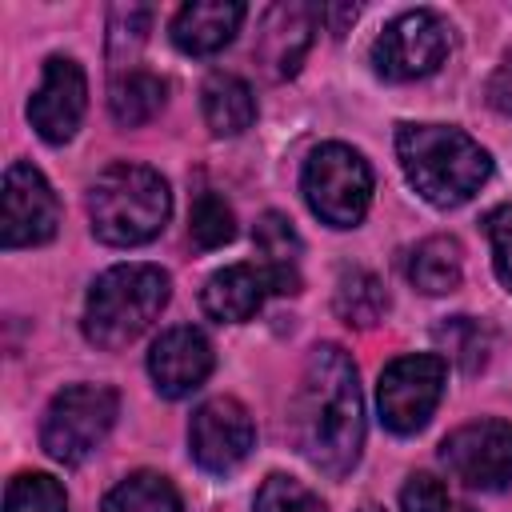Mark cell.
<instances>
[{
  "instance_id": "6da1fadb",
  "label": "cell",
  "mask_w": 512,
  "mask_h": 512,
  "mask_svg": "<svg viewBox=\"0 0 512 512\" xmlns=\"http://www.w3.org/2000/svg\"><path fill=\"white\" fill-rule=\"evenodd\" d=\"M292 440L324 476H348L364 448V400L356 364L340 344H316L292 396Z\"/></svg>"
},
{
  "instance_id": "7a4b0ae2",
  "label": "cell",
  "mask_w": 512,
  "mask_h": 512,
  "mask_svg": "<svg viewBox=\"0 0 512 512\" xmlns=\"http://www.w3.org/2000/svg\"><path fill=\"white\" fill-rule=\"evenodd\" d=\"M396 156L408 184L436 208L472 200L492 176V156L452 124H400Z\"/></svg>"
},
{
  "instance_id": "3957f363",
  "label": "cell",
  "mask_w": 512,
  "mask_h": 512,
  "mask_svg": "<svg viewBox=\"0 0 512 512\" xmlns=\"http://www.w3.org/2000/svg\"><path fill=\"white\" fill-rule=\"evenodd\" d=\"M172 212V192L156 168L144 164H112L88 188V220L92 236L112 248H136L160 236Z\"/></svg>"
},
{
  "instance_id": "277c9868",
  "label": "cell",
  "mask_w": 512,
  "mask_h": 512,
  "mask_svg": "<svg viewBox=\"0 0 512 512\" xmlns=\"http://www.w3.org/2000/svg\"><path fill=\"white\" fill-rule=\"evenodd\" d=\"M172 280L156 264H116L88 288L84 300V336L96 348H124L152 328L164 312Z\"/></svg>"
},
{
  "instance_id": "5b68a950",
  "label": "cell",
  "mask_w": 512,
  "mask_h": 512,
  "mask_svg": "<svg viewBox=\"0 0 512 512\" xmlns=\"http://www.w3.org/2000/svg\"><path fill=\"white\" fill-rule=\"evenodd\" d=\"M300 188H304L308 208L324 224L356 228L372 204V168L356 148L332 140V144L312 148L300 172Z\"/></svg>"
},
{
  "instance_id": "8992f818",
  "label": "cell",
  "mask_w": 512,
  "mask_h": 512,
  "mask_svg": "<svg viewBox=\"0 0 512 512\" xmlns=\"http://www.w3.org/2000/svg\"><path fill=\"white\" fill-rule=\"evenodd\" d=\"M116 412H120L116 388L72 384L52 396L40 424V448L60 464H80L104 444V436L116 424Z\"/></svg>"
},
{
  "instance_id": "52a82bcc",
  "label": "cell",
  "mask_w": 512,
  "mask_h": 512,
  "mask_svg": "<svg viewBox=\"0 0 512 512\" xmlns=\"http://www.w3.org/2000/svg\"><path fill=\"white\" fill-rule=\"evenodd\" d=\"M448 384V364L436 352H412V356H396L380 380H376V408H380V424L396 436H412L420 432Z\"/></svg>"
},
{
  "instance_id": "ba28073f",
  "label": "cell",
  "mask_w": 512,
  "mask_h": 512,
  "mask_svg": "<svg viewBox=\"0 0 512 512\" xmlns=\"http://www.w3.org/2000/svg\"><path fill=\"white\" fill-rule=\"evenodd\" d=\"M444 468L476 492H500L512 484V424L508 420H472L444 436Z\"/></svg>"
},
{
  "instance_id": "9c48e42d",
  "label": "cell",
  "mask_w": 512,
  "mask_h": 512,
  "mask_svg": "<svg viewBox=\"0 0 512 512\" xmlns=\"http://www.w3.org/2000/svg\"><path fill=\"white\" fill-rule=\"evenodd\" d=\"M448 56V32L436 12L416 8L396 16L376 40H372V68L384 80H416L444 64Z\"/></svg>"
},
{
  "instance_id": "30bf717a",
  "label": "cell",
  "mask_w": 512,
  "mask_h": 512,
  "mask_svg": "<svg viewBox=\"0 0 512 512\" xmlns=\"http://www.w3.org/2000/svg\"><path fill=\"white\" fill-rule=\"evenodd\" d=\"M60 224V200L40 168L16 160L4 172L0 192V244L4 248H32L56 236Z\"/></svg>"
},
{
  "instance_id": "8fae6325",
  "label": "cell",
  "mask_w": 512,
  "mask_h": 512,
  "mask_svg": "<svg viewBox=\"0 0 512 512\" xmlns=\"http://www.w3.org/2000/svg\"><path fill=\"white\" fill-rule=\"evenodd\" d=\"M252 444H256V424L236 396H212L192 412L188 448L204 472L224 476V472L240 468L248 460Z\"/></svg>"
},
{
  "instance_id": "7c38bea8",
  "label": "cell",
  "mask_w": 512,
  "mask_h": 512,
  "mask_svg": "<svg viewBox=\"0 0 512 512\" xmlns=\"http://www.w3.org/2000/svg\"><path fill=\"white\" fill-rule=\"evenodd\" d=\"M88 108V80L84 68L72 56H48L44 60V76L40 88L28 100V120L36 128L40 140L48 144H64L76 136L80 120Z\"/></svg>"
},
{
  "instance_id": "4fadbf2b",
  "label": "cell",
  "mask_w": 512,
  "mask_h": 512,
  "mask_svg": "<svg viewBox=\"0 0 512 512\" xmlns=\"http://www.w3.org/2000/svg\"><path fill=\"white\" fill-rule=\"evenodd\" d=\"M208 372H212V344L200 328H188V324L168 328L148 352V376L156 392L168 400L196 392L208 380Z\"/></svg>"
},
{
  "instance_id": "5bb4252c",
  "label": "cell",
  "mask_w": 512,
  "mask_h": 512,
  "mask_svg": "<svg viewBox=\"0 0 512 512\" xmlns=\"http://www.w3.org/2000/svg\"><path fill=\"white\" fill-rule=\"evenodd\" d=\"M320 24V8L316 4H300V0H288V4H272L260 20V32H256V60L264 64V72L272 80H284V76H296L308 44H312V32Z\"/></svg>"
},
{
  "instance_id": "9a60e30c",
  "label": "cell",
  "mask_w": 512,
  "mask_h": 512,
  "mask_svg": "<svg viewBox=\"0 0 512 512\" xmlns=\"http://www.w3.org/2000/svg\"><path fill=\"white\" fill-rule=\"evenodd\" d=\"M244 4L236 0H192L172 16V44L188 56H212L240 32Z\"/></svg>"
},
{
  "instance_id": "2e32d148",
  "label": "cell",
  "mask_w": 512,
  "mask_h": 512,
  "mask_svg": "<svg viewBox=\"0 0 512 512\" xmlns=\"http://www.w3.org/2000/svg\"><path fill=\"white\" fill-rule=\"evenodd\" d=\"M252 240H256V252H260V272L268 280V292H280V296H296L304 276H300V256H304V244L292 228V220L284 212H264L252 228Z\"/></svg>"
},
{
  "instance_id": "e0dca14e",
  "label": "cell",
  "mask_w": 512,
  "mask_h": 512,
  "mask_svg": "<svg viewBox=\"0 0 512 512\" xmlns=\"http://www.w3.org/2000/svg\"><path fill=\"white\" fill-rule=\"evenodd\" d=\"M264 296H268V280L256 264H228V268L208 276L200 304L220 324H244L260 312Z\"/></svg>"
},
{
  "instance_id": "ac0fdd59",
  "label": "cell",
  "mask_w": 512,
  "mask_h": 512,
  "mask_svg": "<svg viewBox=\"0 0 512 512\" xmlns=\"http://www.w3.org/2000/svg\"><path fill=\"white\" fill-rule=\"evenodd\" d=\"M204 124L212 136H240L256 120V96L252 88L232 72H212L200 88Z\"/></svg>"
},
{
  "instance_id": "d6986e66",
  "label": "cell",
  "mask_w": 512,
  "mask_h": 512,
  "mask_svg": "<svg viewBox=\"0 0 512 512\" xmlns=\"http://www.w3.org/2000/svg\"><path fill=\"white\" fill-rule=\"evenodd\" d=\"M164 96H168V84L156 76V72H144V68H128L112 80L108 88V108H112V120L124 124V128H140L148 124L160 108H164Z\"/></svg>"
},
{
  "instance_id": "ffe728a7",
  "label": "cell",
  "mask_w": 512,
  "mask_h": 512,
  "mask_svg": "<svg viewBox=\"0 0 512 512\" xmlns=\"http://www.w3.org/2000/svg\"><path fill=\"white\" fill-rule=\"evenodd\" d=\"M464 276V260H460V244L452 236H428L416 244L412 260H408V280L428 292V296H444L452 288H460Z\"/></svg>"
},
{
  "instance_id": "44dd1931",
  "label": "cell",
  "mask_w": 512,
  "mask_h": 512,
  "mask_svg": "<svg viewBox=\"0 0 512 512\" xmlns=\"http://www.w3.org/2000/svg\"><path fill=\"white\" fill-rule=\"evenodd\" d=\"M100 512H180V492L160 472H132L104 496Z\"/></svg>"
},
{
  "instance_id": "7402d4cb",
  "label": "cell",
  "mask_w": 512,
  "mask_h": 512,
  "mask_svg": "<svg viewBox=\"0 0 512 512\" xmlns=\"http://www.w3.org/2000/svg\"><path fill=\"white\" fill-rule=\"evenodd\" d=\"M384 312H388V292H384L380 276H372L364 268H348L336 280V316L344 324L372 328L376 320H384Z\"/></svg>"
},
{
  "instance_id": "603a6c76",
  "label": "cell",
  "mask_w": 512,
  "mask_h": 512,
  "mask_svg": "<svg viewBox=\"0 0 512 512\" xmlns=\"http://www.w3.org/2000/svg\"><path fill=\"white\" fill-rule=\"evenodd\" d=\"M436 340L448 348V356H452L464 372L484 368V360H488V352H492V332H488L480 320H472V316H452V320H444V324L436 328Z\"/></svg>"
},
{
  "instance_id": "cb8c5ba5",
  "label": "cell",
  "mask_w": 512,
  "mask_h": 512,
  "mask_svg": "<svg viewBox=\"0 0 512 512\" xmlns=\"http://www.w3.org/2000/svg\"><path fill=\"white\" fill-rule=\"evenodd\" d=\"M4 512H68V496L48 472H20L4 492Z\"/></svg>"
},
{
  "instance_id": "d4e9b609",
  "label": "cell",
  "mask_w": 512,
  "mask_h": 512,
  "mask_svg": "<svg viewBox=\"0 0 512 512\" xmlns=\"http://www.w3.org/2000/svg\"><path fill=\"white\" fill-rule=\"evenodd\" d=\"M188 232L196 240V248H220L236 236V216L228 208L224 196L216 192H200L196 204H192V216H188Z\"/></svg>"
},
{
  "instance_id": "484cf974",
  "label": "cell",
  "mask_w": 512,
  "mask_h": 512,
  "mask_svg": "<svg viewBox=\"0 0 512 512\" xmlns=\"http://www.w3.org/2000/svg\"><path fill=\"white\" fill-rule=\"evenodd\" d=\"M256 512H328L324 508V500L308 488V484H300V480H292V476H268L264 484H260V492H256Z\"/></svg>"
},
{
  "instance_id": "4316f807",
  "label": "cell",
  "mask_w": 512,
  "mask_h": 512,
  "mask_svg": "<svg viewBox=\"0 0 512 512\" xmlns=\"http://www.w3.org/2000/svg\"><path fill=\"white\" fill-rule=\"evenodd\" d=\"M400 512H472L464 500H456L436 476L416 472L400 488Z\"/></svg>"
},
{
  "instance_id": "83f0119b",
  "label": "cell",
  "mask_w": 512,
  "mask_h": 512,
  "mask_svg": "<svg viewBox=\"0 0 512 512\" xmlns=\"http://www.w3.org/2000/svg\"><path fill=\"white\" fill-rule=\"evenodd\" d=\"M148 24H152V8H144V4H120V8H112V20H108V52H112V60H120L124 56V44H128V52H136L140 44H144V36H148Z\"/></svg>"
},
{
  "instance_id": "f1b7e54d",
  "label": "cell",
  "mask_w": 512,
  "mask_h": 512,
  "mask_svg": "<svg viewBox=\"0 0 512 512\" xmlns=\"http://www.w3.org/2000/svg\"><path fill=\"white\" fill-rule=\"evenodd\" d=\"M484 228H488V240H492V264H496V276L500 284L512 292V204H500L484 216Z\"/></svg>"
},
{
  "instance_id": "f546056e",
  "label": "cell",
  "mask_w": 512,
  "mask_h": 512,
  "mask_svg": "<svg viewBox=\"0 0 512 512\" xmlns=\"http://www.w3.org/2000/svg\"><path fill=\"white\" fill-rule=\"evenodd\" d=\"M488 104H492L496 112L512 116V52L500 60V68H496L492 80H488Z\"/></svg>"
},
{
  "instance_id": "4dcf8cb0",
  "label": "cell",
  "mask_w": 512,
  "mask_h": 512,
  "mask_svg": "<svg viewBox=\"0 0 512 512\" xmlns=\"http://www.w3.org/2000/svg\"><path fill=\"white\" fill-rule=\"evenodd\" d=\"M356 4H324L320 8V24L328 20V28H332V36H344V24H352L356 20Z\"/></svg>"
},
{
  "instance_id": "1f68e13d",
  "label": "cell",
  "mask_w": 512,
  "mask_h": 512,
  "mask_svg": "<svg viewBox=\"0 0 512 512\" xmlns=\"http://www.w3.org/2000/svg\"><path fill=\"white\" fill-rule=\"evenodd\" d=\"M360 512H380V508H372V504H368V508H360Z\"/></svg>"
}]
</instances>
